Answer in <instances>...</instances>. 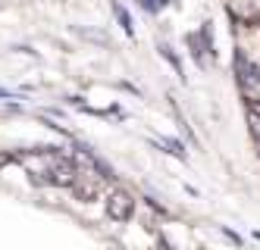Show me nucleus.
Instances as JSON below:
<instances>
[{
    "instance_id": "obj_1",
    "label": "nucleus",
    "mask_w": 260,
    "mask_h": 250,
    "mask_svg": "<svg viewBox=\"0 0 260 250\" xmlns=\"http://www.w3.org/2000/svg\"><path fill=\"white\" fill-rule=\"evenodd\" d=\"M135 213V197L128 194V191H113V194L107 197V216L113 222H128Z\"/></svg>"
},
{
    "instance_id": "obj_2",
    "label": "nucleus",
    "mask_w": 260,
    "mask_h": 250,
    "mask_svg": "<svg viewBox=\"0 0 260 250\" xmlns=\"http://www.w3.org/2000/svg\"><path fill=\"white\" fill-rule=\"evenodd\" d=\"M98 191H101V185H98L94 175H79L72 182V194H76V200H82V203L98 200Z\"/></svg>"
},
{
    "instance_id": "obj_3",
    "label": "nucleus",
    "mask_w": 260,
    "mask_h": 250,
    "mask_svg": "<svg viewBox=\"0 0 260 250\" xmlns=\"http://www.w3.org/2000/svg\"><path fill=\"white\" fill-rule=\"evenodd\" d=\"M245 110H248V125H251V134L260 141V100L245 97Z\"/></svg>"
},
{
    "instance_id": "obj_4",
    "label": "nucleus",
    "mask_w": 260,
    "mask_h": 250,
    "mask_svg": "<svg viewBox=\"0 0 260 250\" xmlns=\"http://www.w3.org/2000/svg\"><path fill=\"white\" fill-rule=\"evenodd\" d=\"M235 69H238V79H241V82H251V79H260V75L254 72V66L248 63V56L241 53V50H235Z\"/></svg>"
},
{
    "instance_id": "obj_5",
    "label": "nucleus",
    "mask_w": 260,
    "mask_h": 250,
    "mask_svg": "<svg viewBox=\"0 0 260 250\" xmlns=\"http://www.w3.org/2000/svg\"><path fill=\"white\" fill-rule=\"evenodd\" d=\"M113 13H116V19H119V25H122L128 34H132V19H128V13H125L119 4H113Z\"/></svg>"
}]
</instances>
